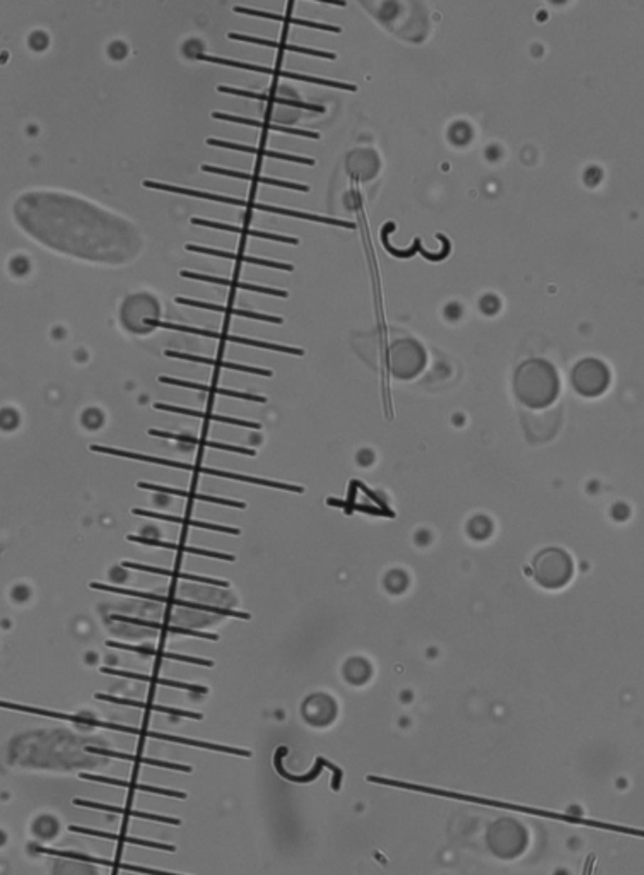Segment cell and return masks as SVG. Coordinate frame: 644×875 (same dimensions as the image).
Returning a JSON list of instances; mask_svg holds the SVG:
<instances>
[{
	"instance_id": "31",
	"label": "cell",
	"mask_w": 644,
	"mask_h": 875,
	"mask_svg": "<svg viewBox=\"0 0 644 875\" xmlns=\"http://www.w3.org/2000/svg\"><path fill=\"white\" fill-rule=\"evenodd\" d=\"M97 699H104V701H112V703H118V704H132L137 706V708H146V709H154V712H161V713H169V714H180V716H188V718H197V720H200V714L198 713H190V712H181V709H173V708H164V706H158V704H146V703H137V701H127V699H118V697L113 696H106V694H96Z\"/></svg>"
},
{
	"instance_id": "13",
	"label": "cell",
	"mask_w": 644,
	"mask_h": 875,
	"mask_svg": "<svg viewBox=\"0 0 644 875\" xmlns=\"http://www.w3.org/2000/svg\"><path fill=\"white\" fill-rule=\"evenodd\" d=\"M159 382L161 383H166V385H175V387L192 388V390H200V392L218 393V395L235 397V399L249 400V402H260V404H265L267 402L265 397H260V395H252V393H245V392H238V390H227V388L212 387V385H202V383H195V382H186V380L169 378V376H159Z\"/></svg>"
},
{
	"instance_id": "8",
	"label": "cell",
	"mask_w": 644,
	"mask_h": 875,
	"mask_svg": "<svg viewBox=\"0 0 644 875\" xmlns=\"http://www.w3.org/2000/svg\"><path fill=\"white\" fill-rule=\"evenodd\" d=\"M144 187L146 188H154V190H161V192H171V193H181V195H188V197H197V198H205V200H212V202H221V204H230V205H240V207H248V200H241V198H235V197H227V195H219V193H212V192H200V190H192V188H183V187H175V185H168V183H159V181H151L146 180L144 181Z\"/></svg>"
},
{
	"instance_id": "26",
	"label": "cell",
	"mask_w": 644,
	"mask_h": 875,
	"mask_svg": "<svg viewBox=\"0 0 644 875\" xmlns=\"http://www.w3.org/2000/svg\"><path fill=\"white\" fill-rule=\"evenodd\" d=\"M212 118H215V120H224V122H231V124H241V125H253V127H262V129H269V130H277V132H284V134H292V135H301V137H309V139H320V135L316 132H308V130H301V129H291V127H282V125H274V124H262V122L252 120V118H243V117H236V115H227V113H221V112H214L212 113Z\"/></svg>"
},
{
	"instance_id": "1",
	"label": "cell",
	"mask_w": 644,
	"mask_h": 875,
	"mask_svg": "<svg viewBox=\"0 0 644 875\" xmlns=\"http://www.w3.org/2000/svg\"><path fill=\"white\" fill-rule=\"evenodd\" d=\"M14 214L38 242L79 259L122 264L141 250L139 231L124 219L60 193H26Z\"/></svg>"
},
{
	"instance_id": "4",
	"label": "cell",
	"mask_w": 644,
	"mask_h": 875,
	"mask_svg": "<svg viewBox=\"0 0 644 875\" xmlns=\"http://www.w3.org/2000/svg\"><path fill=\"white\" fill-rule=\"evenodd\" d=\"M573 574L569 556L559 549H547L535 559V576L540 585L549 589L566 585Z\"/></svg>"
},
{
	"instance_id": "25",
	"label": "cell",
	"mask_w": 644,
	"mask_h": 875,
	"mask_svg": "<svg viewBox=\"0 0 644 875\" xmlns=\"http://www.w3.org/2000/svg\"><path fill=\"white\" fill-rule=\"evenodd\" d=\"M151 436H159V438H169V439H176V441L181 443H190V445H200V446H209V448H215V450H226V451H235V453H241V455H248V456H255L257 451L252 450V448H245V446H238V445H224V443H218V441H203V439L198 438H190V436H181V434H175V433H168V431H159V429H149Z\"/></svg>"
},
{
	"instance_id": "15",
	"label": "cell",
	"mask_w": 644,
	"mask_h": 875,
	"mask_svg": "<svg viewBox=\"0 0 644 875\" xmlns=\"http://www.w3.org/2000/svg\"><path fill=\"white\" fill-rule=\"evenodd\" d=\"M207 144L209 146H215V147H224V149H231V151H241V152H249V154H262L267 156V158H274V159H282V161H292V163H301V164H308V166H313L315 161L309 158H301V156H294V154H286V152H279V151H267V149H257V147L252 146H243V144H236V142H227V141H221V139H207Z\"/></svg>"
},
{
	"instance_id": "14",
	"label": "cell",
	"mask_w": 644,
	"mask_h": 875,
	"mask_svg": "<svg viewBox=\"0 0 644 875\" xmlns=\"http://www.w3.org/2000/svg\"><path fill=\"white\" fill-rule=\"evenodd\" d=\"M192 224H195V226H203V227H214V230H221V231L238 232V235L255 236V238L274 240V242H281V243H291V245H298L299 243L298 238H291V236H282V235H275V232H264V231H257V230H248V227H247V230H245V227L231 226V224H226V222L210 221V219L193 218L192 219Z\"/></svg>"
},
{
	"instance_id": "11",
	"label": "cell",
	"mask_w": 644,
	"mask_h": 875,
	"mask_svg": "<svg viewBox=\"0 0 644 875\" xmlns=\"http://www.w3.org/2000/svg\"><path fill=\"white\" fill-rule=\"evenodd\" d=\"M180 276H181V277H185V279H193V281L210 282V284H221V286H227V287H236V289H243V291H255V293H264V294L279 296V298H287V293H286V291L274 289V287H264V286L245 284V282L230 281V279L215 277V276H209V274H197V272H190V270H181V272H180Z\"/></svg>"
},
{
	"instance_id": "21",
	"label": "cell",
	"mask_w": 644,
	"mask_h": 875,
	"mask_svg": "<svg viewBox=\"0 0 644 875\" xmlns=\"http://www.w3.org/2000/svg\"><path fill=\"white\" fill-rule=\"evenodd\" d=\"M248 207H249V209H255V210H265V213H274V214H281V215H291V218H296V219H306V221H315V222H323V224H333V226L349 227V230H353V227H354V222L342 221V219L321 218V215L308 214V213H301V210L284 209V207H277V205H267V204H260V202H248Z\"/></svg>"
},
{
	"instance_id": "20",
	"label": "cell",
	"mask_w": 644,
	"mask_h": 875,
	"mask_svg": "<svg viewBox=\"0 0 644 875\" xmlns=\"http://www.w3.org/2000/svg\"><path fill=\"white\" fill-rule=\"evenodd\" d=\"M166 356H168V358H176V359H185V361H192V363H200V365L219 366V367H226V370L243 371V373H252V375H260V376H272V371H270V370H262V367L245 366V365H238V363L219 361V359H212V358L195 356V354L178 353V350H166Z\"/></svg>"
},
{
	"instance_id": "3",
	"label": "cell",
	"mask_w": 644,
	"mask_h": 875,
	"mask_svg": "<svg viewBox=\"0 0 644 875\" xmlns=\"http://www.w3.org/2000/svg\"><path fill=\"white\" fill-rule=\"evenodd\" d=\"M515 388L516 395L525 405L535 409L545 407L557 397V373L544 359H528L516 371Z\"/></svg>"
},
{
	"instance_id": "5",
	"label": "cell",
	"mask_w": 644,
	"mask_h": 875,
	"mask_svg": "<svg viewBox=\"0 0 644 875\" xmlns=\"http://www.w3.org/2000/svg\"><path fill=\"white\" fill-rule=\"evenodd\" d=\"M147 325H151V328H154V327H156V328H169V331H181V332H186V333H195V335L209 337V339H219V340L235 342V344H241V345H252V348H260V349L277 350V353L292 354V356H303V354H304V350H303V349H298V348H287V345L272 344V342H264V340L245 339V337L230 335V333L215 332V331H205V328L183 327V325H175V323H168V322H159V320H147Z\"/></svg>"
},
{
	"instance_id": "17",
	"label": "cell",
	"mask_w": 644,
	"mask_h": 875,
	"mask_svg": "<svg viewBox=\"0 0 644 875\" xmlns=\"http://www.w3.org/2000/svg\"><path fill=\"white\" fill-rule=\"evenodd\" d=\"M175 301H176V303H180V304H186V306L202 308V310L226 313V315H236V316H241V318L262 320V322H272V323H277V325H281V323L284 322L282 318H279V316H274V315H262V313H252V311H245V310H235V308L222 306V304H214V303H207V301H197V299L176 298Z\"/></svg>"
},
{
	"instance_id": "24",
	"label": "cell",
	"mask_w": 644,
	"mask_h": 875,
	"mask_svg": "<svg viewBox=\"0 0 644 875\" xmlns=\"http://www.w3.org/2000/svg\"><path fill=\"white\" fill-rule=\"evenodd\" d=\"M106 645H108L109 648H120V650H129V652H135V653L154 655V657L168 658V660L193 663V665H202V667H214V663H212L210 660H203V658H197V657H186V655H178V653H171V652H161V650L149 648V646H132V645L117 643V641H109V640L106 641Z\"/></svg>"
},
{
	"instance_id": "27",
	"label": "cell",
	"mask_w": 644,
	"mask_h": 875,
	"mask_svg": "<svg viewBox=\"0 0 644 875\" xmlns=\"http://www.w3.org/2000/svg\"><path fill=\"white\" fill-rule=\"evenodd\" d=\"M103 674H109V675H118V677H129V679H135V680H144V682H154V684H161V686H168V687H178V689H185V691H197V692H205L207 689L202 686H195V684H185V682H176V680L171 679H159V677H149V675H144V674H135V672H127V670H117V669H109V667H103L101 669Z\"/></svg>"
},
{
	"instance_id": "18",
	"label": "cell",
	"mask_w": 644,
	"mask_h": 875,
	"mask_svg": "<svg viewBox=\"0 0 644 875\" xmlns=\"http://www.w3.org/2000/svg\"><path fill=\"white\" fill-rule=\"evenodd\" d=\"M154 409H158V411H166V412H176V414H183V416H190V417H198V419H209V421H218V422H226V424H235V426H243V428H249V429H260L262 426L258 424V422H252V421H245V419H238V417H226V416H218V414H210V412H200V411H193V409H186V407H178V405H171V404H154Z\"/></svg>"
},
{
	"instance_id": "12",
	"label": "cell",
	"mask_w": 644,
	"mask_h": 875,
	"mask_svg": "<svg viewBox=\"0 0 644 875\" xmlns=\"http://www.w3.org/2000/svg\"><path fill=\"white\" fill-rule=\"evenodd\" d=\"M127 540H130V542L144 544V545H154V547L173 549V551H180V552L195 554V556H205V557H212V559H222V561H235V559H236V557L232 556V554H222V552H215V551H205V549L190 547V545L175 544V542H164V540H158V539H147V537H141V535H127Z\"/></svg>"
},
{
	"instance_id": "2",
	"label": "cell",
	"mask_w": 644,
	"mask_h": 875,
	"mask_svg": "<svg viewBox=\"0 0 644 875\" xmlns=\"http://www.w3.org/2000/svg\"><path fill=\"white\" fill-rule=\"evenodd\" d=\"M109 758H129L100 741H82L72 734L35 732L16 737L7 747V763L16 768L75 771L104 768Z\"/></svg>"
},
{
	"instance_id": "29",
	"label": "cell",
	"mask_w": 644,
	"mask_h": 875,
	"mask_svg": "<svg viewBox=\"0 0 644 875\" xmlns=\"http://www.w3.org/2000/svg\"><path fill=\"white\" fill-rule=\"evenodd\" d=\"M218 91H219V92H227V95H235V96H245V98H255V100H264V101H274V103L286 104V107L304 108V109H318V112H323V108H321V107H313V104L301 103V101L286 100V98H281V96H267V95H258V92L243 91V90H236V87H227V86H218Z\"/></svg>"
},
{
	"instance_id": "35",
	"label": "cell",
	"mask_w": 644,
	"mask_h": 875,
	"mask_svg": "<svg viewBox=\"0 0 644 875\" xmlns=\"http://www.w3.org/2000/svg\"><path fill=\"white\" fill-rule=\"evenodd\" d=\"M392 230H395V224H393V222H388L387 226H385L383 230H381V242H383L385 248H387V250L392 253V255L400 257V259H409V257H414L415 252H417V248H415V243H414L412 248H409V250H395V248H393L392 245H390V242H388V231H392Z\"/></svg>"
},
{
	"instance_id": "6",
	"label": "cell",
	"mask_w": 644,
	"mask_h": 875,
	"mask_svg": "<svg viewBox=\"0 0 644 875\" xmlns=\"http://www.w3.org/2000/svg\"><path fill=\"white\" fill-rule=\"evenodd\" d=\"M607 366L599 359H583L573 370L574 388L584 397H596L608 387Z\"/></svg>"
},
{
	"instance_id": "7",
	"label": "cell",
	"mask_w": 644,
	"mask_h": 875,
	"mask_svg": "<svg viewBox=\"0 0 644 875\" xmlns=\"http://www.w3.org/2000/svg\"><path fill=\"white\" fill-rule=\"evenodd\" d=\"M426 365V354L415 340H398L390 349V367L398 378H412Z\"/></svg>"
},
{
	"instance_id": "33",
	"label": "cell",
	"mask_w": 644,
	"mask_h": 875,
	"mask_svg": "<svg viewBox=\"0 0 644 875\" xmlns=\"http://www.w3.org/2000/svg\"><path fill=\"white\" fill-rule=\"evenodd\" d=\"M31 831L36 838L52 839L58 832V822L57 819L50 817V815H41V817H38L36 821L33 822Z\"/></svg>"
},
{
	"instance_id": "10",
	"label": "cell",
	"mask_w": 644,
	"mask_h": 875,
	"mask_svg": "<svg viewBox=\"0 0 644 875\" xmlns=\"http://www.w3.org/2000/svg\"><path fill=\"white\" fill-rule=\"evenodd\" d=\"M186 252H195V253H203V255H214V257H221V259H230V260H236V262H243V264H255V265H264V267H272V269H279V270H294L291 264H282V262L277 260H264V259H255V257H247V255H240V253H231L226 250H218V248H210V247H198V245H185Z\"/></svg>"
},
{
	"instance_id": "36",
	"label": "cell",
	"mask_w": 644,
	"mask_h": 875,
	"mask_svg": "<svg viewBox=\"0 0 644 875\" xmlns=\"http://www.w3.org/2000/svg\"><path fill=\"white\" fill-rule=\"evenodd\" d=\"M6 839H7L6 832H4V831H0V847H2V844L6 843Z\"/></svg>"
},
{
	"instance_id": "23",
	"label": "cell",
	"mask_w": 644,
	"mask_h": 875,
	"mask_svg": "<svg viewBox=\"0 0 644 875\" xmlns=\"http://www.w3.org/2000/svg\"><path fill=\"white\" fill-rule=\"evenodd\" d=\"M122 566H124V568H129V569H139V571L163 574V576H175V578H181V580L207 583V585H214V586H230V583L224 581V580H215V578H207V576H197V574H188V573H180V571H175V569L158 568V566H147V564H141V563H132V561H124V563H122Z\"/></svg>"
},
{
	"instance_id": "32",
	"label": "cell",
	"mask_w": 644,
	"mask_h": 875,
	"mask_svg": "<svg viewBox=\"0 0 644 875\" xmlns=\"http://www.w3.org/2000/svg\"><path fill=\"white\" fill-rule=\"evenodd\" d=\"M58 864L53 869L55 875H97V870L91 865L74 860H57Z\"/></svg>"
},
{
	"instance_id": "30",
	"label": "cell",
	"mask_w": 644,
	"mask_h": 875,
	"mask_svg": "<svg viewBox=\"0 0 644 875\" xmlns=\"http://www.w3.org/2000/svg\"><path fill=\"white\" fill-rule=\"evenodd\" d=\"M113 619L117 621H124V623H134V624H142V626H149V628H156V629H164V631L169 633H178V634H186V636H195V638H202V640H210V641H218L219 636H215V634H209V633H200V631H193V629H183V628H178V626H166V624H161V623H144V621H135V619H125V617L115 616Z\"/></svg>"
},
{
	"instance_id": "9",
	"label": "cell",
	"mask_w": 644,
	"mask_h": 875,
	"mask_svg": "<svg viewBox=\"0 0 644 875\" xmlns=\"http://www.w3.org/2000/svg\"><path fill=\"white\" fill-rule=\"evenodd\" d=\"M200 170H202V171H205V173H215V175L231 176V178H240V180H247V181H255V183L275 185V187H284V188H291V190H301V192H309V187H306V185L292 183V181H284V180H279V178H267V176H258V175H252V173H243V171H236V170H227V168L212 166V164H202V166H200Z\"/></svg>"
},
{
	"instance_id": "34",
	"label": "cell",
	"mask_w": 644,
	"mask_h": 875,
	"mask_svg": "<svg viewBox=\"0 0 644 875\" xmlns=\"http://www.w3.org/2000/svg\"><path fill=\"white\" fill-rule=\"evenodd\" d=\"M436 238H438V240H441V242H443V250H441V253H431V252L424 250V248L421 247V240H419V238H415V242H414V243H415V248H417V252L421 253V255L424 257V259H427V260H433V262H438V260L446 259V257H448V253H450V248H451L450 240H448L446 236H444V235H441V232H438V235H436Z\"/></svg>"
},
{
	"instance_id": "16",
	"label": "cell",
	"mask_w": 644,
	"mask_h": 875,
	"mask_svg": "<svg viewBox=\"0 0 644 875\" xmlns=\"http://www.w3.org/2000/svg\"><path fill=\"white\" fill-rule=\"evenodd\" d=\"M134 515H139V517H149V518H158V520H164V522H175V523H181V525H188V527H195V528H203V530H212V532H222V534H232V535H240V528L235 527H222V525H214V523H205L200 522V520H190L185 517H175V515H168V513H158V511H149V510H142V508H134L132 510Z\"/></svg>"
},
{
	"instance_id": "28",
	"label": "cell",
	"mask_w": 644,
	"mask_h": 875,
	"mask_svg": "<svg viewBox=\"0 0 644 875\" xmlns=\"http://www.w3.org/2000/svg\"><path fill=\"white\" fill-rule=\"evenodd\" d=\"M235 11H236V12H243V14L257 16V18H267V19L284 21V23L299 24V26L315 28V29H323V31H332V33H340V28H337V26H330V24H323V23H315V21L298 19V18H291V16H282V14H272V12H265V11L247 9V7H240V6H238V7H235Z\"/></svg>"
},
{
	"instance_id": "22",
	"label": "cell",
	"mask_w": 644,
	"mask_h": 875,
	"mask_svg": "<svg viewBox=\"0 0 644 875\" xmlns=\"http://www.w3.org/2000/svg\"><path fill=\"white\" fill-rule=\"evenodd\" d=\"M227 38H231V40H238V41H248V43H255V45L272 46V48L287 50V52H296V53H304V55H315V57L330 58V60H333V58H337V55H336V53H332V52H323V50L304 48V46H298V45H292V43H279V41L265 40V38L245 36V35H240V33H230V35H227Z\"/></svg>"
},
{
	"instance_id": "19",
	"label": "cell",
	"mask_w": 644,
	"mask_h": 875,
	"mask_svg": "<svg viewBox=\"0 0 644 875\" xmlns=\"http://www.w3.org/2000/svg\"><path fill=\"white\" fill-rule=\"evenodd\" d=\"M139 488L147 489V491H156V493H163V494H175V496H181V498H188V500H197V501H203V503H214V505H224V506H235V508H247V505L241 501L236 500H222V498H212V496H205V494H198V493H188L183 491V489H176V488H169V485H158V484H151V483H139Z\"/></svg>"
}]
</instances>
